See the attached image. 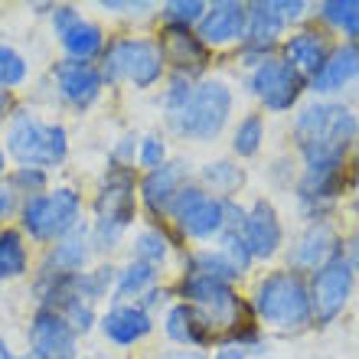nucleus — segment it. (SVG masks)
I'll return each mask as SVG.
<instances>
[{"label": "nucleus", "mask_w": 359, "mask_h": 359, "mask_svg": "<svg viewBox=\"0 0 359 359\" xmlns=\"http://www.w3.org/2000/svg\"><path fill=\"white\" fill-rule=\"evenodd\" d=\"M356 274H353L346 255L330 258L313 274H307V291H311V317L317 330H327L340 320L350 301L356 297Z\"/></svg>", "instance_id": "9d476101"}, {"label": "nucleus", "mask_w": 359, "mask_h": 359, "mask_svg": "<svg viewBox=\"0 0 359 359\" xmlns=\"http://www.w3.org/2000/svg\"><path fill=\"white\" fill-rule=\"evenodd\" d=\"M53 33H56L59 46L66 49V59H79V62H95L102 59L108 39H104V29L95 23V20L82 17V10L72 7V4H56L53 13Z\"/></svg>", "instance_id": "ddd939ff"}, {"label": "nucleus", "mask_w": 359, "mask_h": 359, "mask_svg": "<svg viewBox=\"0 0 359 359\" xmlns=\"http://www.w3.org/2000/svg\"><path fill=\"white\" fill-rule=\"evenodd\" d=\"M245 17H248V10L242 0H216V4H209L203 20L196 23L199 43L209 53L212 49H226V46H242Z\"/></svg>", "instance_id": "6ab92c4d"}, {"label": "nucleus", "mask_w": 359, "mask_h": 359, "mask_svg": "<svg viewBox=\"0 0 359 359\" xmlns=\"http://www.w3.org/2000/svg\"><path fill=\"white\" fill-rule=\"evenodd\" d=\"M343 255H346V262H350L353 274H356V281H359V232L346 238V245H343Z\"/></svg>", "instance_id": "a18cd8bd"}, {"label": "nucleus", "mask_w": 359, "mask_h": 359, "mask_svg": "<svg viewBox=\"0 0 359 359\" xmlns=\"http://www.w3.org/2000/svg\"><path fill=\"white\" fill-rule=\"evenodd\" d=\"M27 343L33 359H79V333L66 317L49 307H36L27 327Z\"/></svg>", "instance_id": "dca6fc26"}, {"label": "nucleus", "mask_w": 359, "mask_h": 359, "mask_svg": "<svg viewBox=\"0 0 359 359\" xmlns=\"http://www.w3.org/2000/svg\"><path fill=\"white\" fill-rule=\"evenodd\" d=\"M356 343H359V330H356Z\"/></svg>", "instance_id": "6e6d98bb"}, {"label": "nucleus", "mask_w": 359, "mask_h": 359, "mask_svg": "<svg viewBox=\"0 0 359 359\" xmlns=\"http://www.w3.org/2000/svg\"><path fill=\"white\" fill-rule=\"evenodd\" d=\"M59 313L66 317V323L79 333V337H86V333H92L95 327H98V311H95L92 304L79 301V297H72V301L62 304V307H59Z\"/></svg>", "instance_id": "4c0bfd02"}, {"label": "nucleus", "mask_w": 359, "mask_h": 359, "mask_svg": "<svg viewBox=\"0 0 359 359\" xmlns=\"http://www.w3.org/2000/svg\"><path fill=\"white\" fill-rule=\"evenodd\" d=\"M274 10H278V17L284 20V27H301L304 20L311 17V4L307 0H274Z\"/></svg>", "instance_id": "ea45409f"}, {"label": "nucleus", "mask_w": 359, "mask_h": 359, "mask_svg": "<svg viewBox=\"0 0 359 359\" xmlns=\"http://www.w3.org/2000/svg\"><path fill=\"white\" fill-rule=\"evenodd\" d=\"M317 359H333V356H317Z\"/></svg>", "instance_id": "5fc2aeb1"}, {"label": "nucleus", "mask_w": 359, "mask_h": 359, "mask_svg": "<svg viewBox=\"0 0 359 359\" xmlns=\"http://www.w3.org/2000/svg\"><path fill=\"white\" fill-rule=\"evenodd\" d=\"M346 196H350V199H346V209H350V212H356V216H359V180H356V183H353V187H350V193H346Z\"/></svg>", "instance_id": "3c124183"}, {"label": "nucleus", "mask_w": 359, "mask_h": 359, "mask_svg": "<svg viewBox=\"0 0 359 359\" xmlns=\"http://www.w3.org/2000/svg\"><path fill=\"white\" fill-rule=\"evenodd\" d=\"M53 86L62 104L72 111H88L104 92V79L95 62H79V59H59L53 66Z\"/></svg>", "instance_id": "f3484780"}, {"label": "nucleus", "mask_w": 359, "mask_h": 359, "mask_svg": "<svg viewBox=\"0 0 359 359\" xmlns=\"http://www.w3.org/2000/svg\"><path fill=\"white\" fill-rule=\"evenodd\" d=\"M161 56L163 62L173 69V76H187L193 82L203 79L209 66V49L199 43L196 29H187V27H163L161 29Z\"/></svg>", "instance_id": "aec40b11"}, {"label": "nucleus", "mask_w": 359, "mask_h": 359, "mask_svg": "<svg viewBox=\"0 0 359 359\" xmlns=\"http://www.w3.org/2000/svg\"><path fill=\"white\" fill-rule=\"evenodd\" d=\"M206 7H209L206 0H167L161 7V20H163V27L196 29V23L203 20Z\"/></svg>", "instance_id": "72a5a7b5"}, {"label": "nucleus", "mask_w": 359, "mask_h": 359, "mask_svg": "<svg viewBox=\"0 0 359 359\" xmlns=\"http://www.w3.org/2000/svg\"><path fill=\"white\" fill-rule=\"evenodd\" d=\"M82 359H92V356H82Z\"/></svg>", "instance_id": "4d7b16f0"}, {"label": "nucleus", "mask_w": 359, "mask_h": 359, "mask_svg": "<svg viewBox=\"0 0 359 359\" xmlns=\"http://www.w3.org/2000/svg\"><path fill=\"white\" fill-rule=\"evenodd\" d=\"M291 193L304 222L333 219L337 206L343 203V193H350V161L330 167H301Z\"/></svg>", "instance_id": "6e6552de"}, {"label": "nucleus", "mask_w": 359, "mask_h": 359, "mask_svg": "<svg viewBox=\"0 0 359 359\" xmlns=\"http://www.w3.org/2000/svg\"><path fill=\"white\" fill-rule=\"evenodd\" d=\"M29 79V62L20 49L0 43V88L4 92H13Z\"/></svg>", "instance_id": "f704fd0d"}, {"label": "nucleus", "mask_w": 359, "mask_h": 359, "mask_svg": "<svg viewBox=\"0 0 359 359\" xmlns=\"http://www.w3.org/2000/svg\"><path fill=\"white\" fill-rule=\"evenodd\" d=\"M167 216L177 222L180 236L193 238V242H216L226 232V199L212 196L196 180H189L170 203Z\"/></svg>", "instance_id": "9b49d317"}, {"label": "nucleus", "mask_w": 359, "mask_h": 359, "mask_svg": "<svg viewBox=\"0 0 359 359\" xmlns=\"http://www.w3.org/2000/svg\"><path fill=\"white\" fill-rule=\"evenodd\" d=\"M242 238L255 262H274L284 252L287 232H284L281 212L268 196H255L245 206V222H242Z\"/></svg>", "instance_id": "2eb2a0df"}, {"label": "nucleus", "mask_w": 359, "mask_h": 359, "mask_svg": "<svg viewBox=\"0 0 359 359\" xmlns=\"http://www.w3.org/2000/svg\"><path fill=\"white\" fill-rule=\"evenodd\" d=\"M46 183H49V173L46 170H36V167H13L10 170L7 187L17 193V196H36V193H46Z\"/></svg>", "instance_id": "e433bc0d"}, {"label": "nucleus", "mask_w": 359, "mask_h": 359, "mask_svg": "<svg viewBox=\"0 0 359 359\" xmlns=\"http://www.w3.org/2000/svg\"><path fill=\"white\" fill-rule=\"evenodd\" d=\"M330 53H333L330 33L323 27H311V23H301L297 29H291V33L281 39V46H278V56L291 69H297L307 82L323 69V62H327Z\"/></svg>", "instance_id": "a211bd4d"}, {"label": "nucleus", "mask_w": 359, "mask_h": 359, "mask_svg": "<svg viewBox=\"0 0 359 359\" xmlns=\"http://www.w3.org/2000/svg\"><path fill=\"white\" fill-rule=\"evenodd\" d=\"M29 271L27 236L20 229H0V281H17Z\"/></svg>", "instance_id": "c756f323"}, {"label": "nucleus", "mask_w": 359, "mask_h": 359, "mask_svg": "<svg viewBox=\"0 0 359 359\" xmlns=\"http://www.w3.org/2000/svg\"><path fill=\"white\" fill-rule=\"evenodd\" d=\"M359 114L337 98H311L291 118V141L301 167L346 163L356 141Z\"/></svg>", "instance_id": "f257e3e1"}, {"label": "nucleus", "mask_w": 359, "mask_h": 359, "mask_svg": "<svg viewBox=\"0 0 359 359\" xmlns=\"http://www.w3.org/2000/svg\"><path fill=\"white\" fill-rule=\"evenodd\" d=\"M161 281V268L144 265V262H128V265L118 268V278H114V291H111V304H131L141 301L144 294L157 287Z\"/></svg>", "instance_id": "bb28decb"}, {"label": "nucleus", "mask_w": 359, "mask_h": 359, "mask_svg": "<svg viewBox=\"0 0 359 359\" xmlns=\"http://www.w3.org/2000/svg\"><path fill=\"white\" fill-rule=\"evenodd\" d=\"M248 307L255 313L258 327H268L281 337H301L313 330L307 274L291 268H271L262 274L248 294Z\"/></svg>", "instance_id": "f03ea898"}, {"label": "nucleus", "mask_w": 359, "mask_h": 359, "mask_svg": "<svg viewBox=\"0 0 359 359\" xmlns=\"http://www.w3.org/2000/svg\"><path fill=\"white\" fill-rule=\"evenodd\" d=\"M98 72H102L104 86H121V82H128V86H134L137 92H147V88L161 86V79L167 76V62H163V56H161L157 39L118 36L104 46Z\"/></svg>", "instance_id": "0eeeda50"}, {"label": "nucleus", "mask_w": 359, "mask_h": 359, "mask_svg": "<svg viewBox=\"0 0 359 359\" xmlns=\"http://www.w3.org/2000/svg\"><path fill=\"white\" fill-rule=\"evenodd\" d=\"M173 252V242L170 236L157 226H147V229H137L131 238V258L134 262H144V265H154L161 268Z\"/></svg>", "instance_id": "2f4dec72"}, {"label": "nucleus", "mask_w": 359, "mask_h": 359, "mask_svg": "<svg viewBox=\"0 0 359 359\" xmlns=\"http://www.w3.org/2000/svg\"><path fill=\"white\" fill-rule=\"evenodd\" d=\"M4 151L17 161V167L53 170L62 167L69 157V131L66 124L46 121L33 108H13L4 134Z\"/></svg>", "instance_id": "7ed1b4c3"}, {"label": "nucleus", "mask_w": 359, "mask_h": 359, "mask_svg": "<svg viewBox=\"0 0 359 359\" xmlns=\"http://www.w3.org/2000/svg\"><path fill=\"white\" fill-rule=\"evenodd\" d=\"M216 248L226 255V262L236 268L242 278H245V274L252 271V265H255V258H252V252H248L242 232H222V236L216 238Z\"/></svg>", "instance_id": "c9c22d12"}, {"label": "nucleus", "mask_w": 359, "mask_h": 359, "mask_svg": "<svg viewBox=\"0 0 359 359\" xmlns=\"http://www.w3.org/2000/svg\"><path fill=\"white\" fill-rule=\"evenodd\" d=\"M317 20L327 33H340L343 43H359V0H320Z\"/></svg>", "instance_id": "cd10ccee"}, {"label": "nucleus", "mask_w": 359, "mask_h": 359, "mask_svg": "<svg viewBox=\"0 0 359 359\" xmlns=\"http://www.w3.org/2000/svg\"><path fill=\"white\" fill-rule=\"evenodd\" d=\"M13 108H17V102H13V92H4V88H0V124L10 121Z\"/></svg>", "instance_id": "de8ad7c7"}, {"label": "nucleus", "mask_w": 359, "mask_h": 359, "mask_svg": "<svg viewBox=\"0 0 359 359\" xmlns=\"http://www.w3.org/2000/svg\"><path fill=\"white\" fill-rule=\"evenodd\" d=\"M98 7L104 10V13H118V17H144L147 10H154V4H147V0H102Z\"/></svg>", "instance_id": "a19ab883"}, {"label": "nucleus", "mask_w": 359, "mask_h": 359, "mask_svg": "<svg viewBox=\"0 0 359 359\" xmlns=\"http://www.w3.org/2000/svg\"><path fill=\"white\" fill-rule=\"evenodd\" d=\"M245 10L248 17H245V36H242V46H238V62L248 72L258 62H265L268 56H278V46H281L287 27L278 17L274 0H252V4H245Z\"/></svg>", "instance_id": "f8f14e48"}, {"label": "nucleus", "mask_w": 359, "mask_h": 359, "mask_svg": "<svg viewBox=\"0 0 359 359\" xmlns=\"http://www.w3.org/2000/svg\"><path fill=\"white\" fill-rule=\"evenodd\" d=\"M359 82V43H340L333 46L323 69L307 82V92L313 98H333Z\"/></svg>", "instance_id": "5701e85b"}, {"label": "nucleus", "mask_w": 359, "mask_h": 359, "mask_svg": "<svg viewBox=\"0 0 359 359\" xmlns=\"http://www.w3.org/2000/svg\"><path fill=\"white\" fill-rule=\"evenodd\" d=\"M343 252V236L333 219H317V222H304V229L294 236L291 248H287V265L291 271L313 274L320 265H327L330 258Z\"/></svg>", "instance_id": "4468645a"}, {"label": "nucleus", "mask_w": 359, "mask_h": 359, "mask_svg": "<svg viewBox=\"0 0 359 359\" xmlns=\"http://www.w3.org/2000/svg\"><path fill=\"white\" fill-rule=\"evenodd\" d=\"M82 212H86V203L76 187H53L46 193L20 199V232L39 245H53L86 222Z\"/></svg>", "instance_id": "423d86ee"}, {"label": "nucleus", "mask_w": 359, "mask_h": 359, "mask_svg": "<svg viewBox=\"0 0 359 359\" xmlns=\"http://www.w3.org/2000/svg\"><path fill=\"white\" fill-rule=\"evenodd\" d=\"M13 212H20V196L7 187V183H0V222L10 219Z\"/></svg>", "instance_id": "c03bdc74"}, {"label": "nucleus", "mask_w": 359, "mask_h": 359, "mask_svg": "<svg viewBox=\"0 0 359 359\" xmlns=\"http://www.w3.org/2000/svg\"><path fill=\"white\" fill-rule=\"evenodd\" d=\"M163 333H167L170 343H177L180 350H206V346H216V337L209 330V323L203 320V313L183 301L167 307V313H163Z\"/></svg>", "instance_id": "393cba45"}, {"label": "nucleus", "mask_w": 359, "mask_h": 359, "mask_svg": "<svg viewBox=\"0 0 359 359\" xmlns=\"http://www.w3.org/2000/svg\"><path fill=\"white\" fill-rule=\"evenodd\" d=\"M0 359H33V356H29V353H13L10 350V343L0 337Z\"/></svg>", "instance_id": "8fccbe9b"}, {"label": "nucleus", "mask_w": 359, "mask_h": 359, "mask_svg": "<svg viewBox=\"0 0 359 359\" xmlns=\"http://www.w3.org/2000/svg\"><path fill=\"white\" fill-rule=\"evenodd\" d=\"M7 173V151H4V144H0V177Z\"/></svg>", "instance_id": "603ef678"}, {"label": "nucleus", "mask_w": 359, "mask_h": 359, "mask_svg": "<svg viewBox=\"0 0 359 359\" xmlns=\"http://www.w3.org/2000/svg\"><path fill=\"white\" fill-rule=\"evenodd\" d=\"M245 92L255 98L268 114H291L304 104L307 79L291 69L281 56H268L255 69L245 72Z\"/></svg>", "instance_id": "1a4fd4ad"}, {"label": "nucleus", "mask_w": 359, "mask_h": 359, "mask_svg": "<svg viewBox=\"0 0 359 359\" xmlns=\"http://www.w3.org/2000/svg\"><path fill=\"white\" fill-rule=\"evenodd\" d=\"M167 161H170V151H167V141H163L161 134H144L141 141H137V163H141L144 170H157Z\"/></svg>", "instance_id": "58836bf2"}, {"label": "nucleus", "mask_w": 359, "mask_h": 359, "mask_svg": "<svg viewBox=\"0 0 359 359\" xmlns=\"http://www.w3.org/2000/svg\"><path fill=\"white\" fill-rule=\"evenodd\" d=\"M154 327H157V323H154V313H147L137 301L111 304V307L98 317V330H102V337L108 343H114V346H121V350L144 343L154 333Z\"/></svg>", "instance_id": "412c9836"}, {"label": "nucleus", "mask_w": 359, "mask_h": 359, "mask_svg": "<svg viewBox=\"0 0 359 359\" xmlns=\"http://www.w3.org/2000/svg\"><path fill=\"white\" fill-rule=\"evenodd\" d=\"M161 359H209L203 350H167Z\"/></svg>", "instance_id": "09e8293b"}, {"label": "nucleus", "mask_w": 359, "mask_h": 359, "mask_svg": "<svg viewBox=\"0 0 359 359\" xmlns=\"http://www.w3.org/2000/svg\"><path fill=\"white\" fill-rule=\"evenodd\" d=\"M170 297H173V291H167V287H161V284H157V287H151V291L144 294V297H141L137 304H141V307H144L147 313H154L157 307H163V304L170 301Z\"/></svg>", "instance_id": "37998d69"}, {"label": "nucleus", "mask_w": 359, "mask_h": 359, "mask_svg": "<svg viewBox=\"0 0 359 359\" xmlns=\"http://www.w3.org/2000/svg\"><path fill=\"white\" fill-rule=\"evenodd\" d=\"M137 134L134 131H128V134H121V141L114 144V151H111V163H121V167H131L134 163V157H137Z\"/></svg>", "instance_id": "79ce46f5"}, {"label": "nucleus", "mask_w": 359, "mask_h": 359, "mask_svg": "<svg viewBox=\"0 0 359 359\" xmlns=\"http://www.w3.org/2000/svg\"><path fill=\"white\" fill-rule=\"evenodd\" d=\"M114 278H118V268L111 265V262H102V265L95 268H86L82 274H76V297L86 304H98L104 301V297H111L114 291Z\"/></svg>", "instance_id": "473e14b6"}, {"label": "nucleus", "mask_w": 359, "mask_h": 359, "mask_svg": "<svg viewBox=\"0 0 359 359\" xmlns=\"http://www.w3.org/2000/svg\"><path fill=\"white\" fill-rule=\"evenodd\" d=\"M189 183V163L183 157H170L167 163H161L157 170H147L137 183V196L144 199V206L151 216H167L170 203L177 199V193Z\"/></svg>", "instance_id": "4be33fe9"}, {"label": "nucleus", "mask_w": 359, "mask_h": 359, "mask_svg": "<svg viewBox=\"0 0 359 359\" xmlns=\"http://www.w3.org/2000/svg\"><path fill=\"white\" fill-rule=\"evenodd\" d=\"M245 180H248V173L236 157H216V161H206L196 173L199 187L206 189V193H212V196H219V199H236L238 193H242V187H245Z\"/></svg>", "instance_id": "a878e982"}, {"label": "nucleus", "mask_w": 359, "mask_h": 359, "mask_svg": "<svg viewBox=\"0 0 359 359\" xmlns=\"http://www.w3.org/2000/svg\"><path fill=\"white\" fill-rule=\"evenodd\" d=\"M232 111H236V88L229 86L226 79L219 76H203L193 86L189 102L183 104V111L167 121L177 137L193 144H212L222 137V131L232 121Z\"/></svg>", "instance_id": "39448f33"}, {"label": "nucleus", "mask_w": 359, "mask_h": 359, "mask_svg": "<svg viewBox=\"0 0 359 359\" xmlns=\"http://www.w3.org/2000/svg\"><path fill=\"white\" fill-rule=\"evenodd\" d=\"M92 212L95 252H111V248L121 245V238L128 236V229L137 219V177H134V167L111 163L104 170L98 193H95Z\"/></svg>", "instance_id": "20e7f679"}, {"label": "nucleus", "mask_w": 359, "mask_h": 359, "mask_svg": "<svg viewBox=\"0 0 359 359\" xmlns=\"http://www.w3.org/2000/svg\"><path fill=\"white\" fill-rule=\"evenodd\" d=\"M353 154H356V161H359V128H356V141H353Z\"/></svg>", "instance_id": "864d4df0"}, {"label": "nucleus", "mask_w": 359, "mask_h": 359, "mask_svg": "<svg viewBox=\"0 0 359 359\" xmlns=\"http://www.w3.org/2000/svg\"><path fill=\"white\" fill-rule=\"evenodd\" d=\"M209 359H252L242 346H232V343H222V346H216V353Z\"/></svg>", "instance_id": "49530a36"}, {"label": "nucleus", "mask_w": 359, "mask_h": 359, "mask_svg": "<svg viewBox=\"0 0 359 359\" xmlns=\"http://www.w3.org/2000/svg\"><path fill=\"white\" fill-rule=\"evenodd\" d=\"M183 271L206 274V278H216V281H226V284H238V281H242V274L229 265L226 255H222L216 245L193 248V252H187V258H183Z\"/></svg>", "instance_id": "7c9ffc66"}, {"label": "nucleus", "mask_w": 359, "mask_h": 359, "mask_svg": "<svg viewBox=\"0 0 359 359\" xmlns=\"http://www.w3.org/2000/svg\"><path fill=\"white\" fill-rule=\"evenodd\" d=\"M92 258H95L92 226L82 222V226H76L69 236H62L59 242L49 245V252L39 268H49V271H59V274H82L86 268H92Z\"/></svg>", "instance_id": "b1692460"}, {"label": "nucleus", "mask_w": 359, "mask_h": 359, "mask_svg": "<svg viewBox=\"0 0 359 359\" xmlns=\"http://www.w3.org/2000/svg\"><path fill=\"white\" fill-rule=\"evenodd\" d=\"M265 137H268V124H265V114L262 111H245L238 118V124L232 128V157L236 161H252L262 154L265 147Z\"/></svg>", "instance_id": "c85d7f7f"}]
</instances>
